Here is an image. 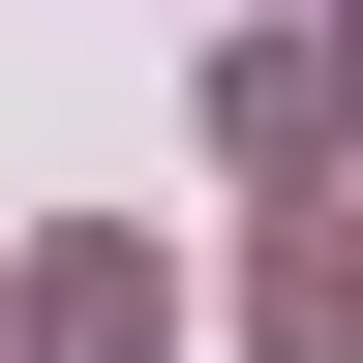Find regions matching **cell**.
Masks as SVG:
<instances>
[{
	"instance_id": "obj_1",
	"label": "cell",
	"mask_w": 363,
	"mask_h": 363,
	"mask_svg": "<svg viewBox=\"0 0 363 363\" xmlns=\"http://www.w3.org/2000/svg\"><path fill=\"white\" fill-rule=\"evenodd\" d=\"M152 333H182L152 242H61V272H30V363H152Z\"/></svg>"
},
{
	"instance_id": "obj_2",
	"label": "cell",
	"mask_w": 363,
	"mask_h": 363,
	"mask_svg": "<svg viewBox=\"0 0 363 363\" xmlns=\"http://www.w3.org/2000/svg\"><path fill=\"white\" fill-rule=\"evenodd\" d=\"M272 363H363V212H303V242H272V303H242Z\"/></svg>"
}]
</instances>
